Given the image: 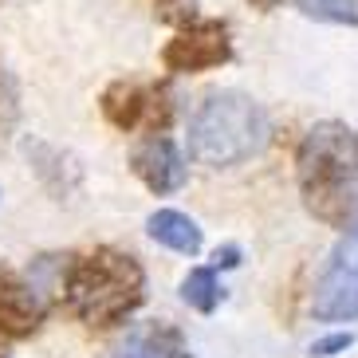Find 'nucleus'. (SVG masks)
I'll return each mask as SVG.
<instances>
[{
    "label": "nucleus",
    "mask_w": 358,
    "mask_h": 358,
    "mask_svg": "<svg viewBox=\"0 0 358 358\" xmlns=\"http://www.w3.org/2000/svg\"><path fill=\"white\" fill-rule=\"evenodd\" d=\"M181 299H185L193 311H205V315H209L213 307L221 303V287H217L213 268H197V272L185 275V284H181Z\"/></svg>",
    "instance_id": "11"
},
{
    "label": "nucleus",
    "mask_w": 358,
    "mask_h": 358,
    "mask_svg": "<svg viewBox=\"0 0 358 358\" xmlns=\"http://www.w3.org/2000/svg\"><path fill=\"white\" fill-rule=\"evenodd\" d=\"M103 115L115 122L118 130H158L169 127L173 118V103H169V87L166 83H134V79H122V83H110L103 91Z\"/></svg>",
    "instance_id": "5"
},
{
    "label": "nucleus",
    "mask_w": 358,
    "mask_h": 358,
    "mask_svg": "<svg viewBox=\"0 0 358 358\" xmlns=\"http://www.w3.org/2000/svg\"><path fill=\"white\" fill-rule=\"evenodd\" d=\"M0 358H4V350H0Z\"/></svg>",
    "instance_id": "17"
},
{
    "label": "nucleus",
    "mask_w": 358,
    "mask_h": 358,
    "mask_svg": "<svg viewBox=\"0 0 358 358\" xmlns=\"http://www.w3.org/2000/svg\"><path fill=\"white\" fill-rule=\"evenodd\" d=\"M146 229L158 244H166V248H173V252H181V256L201 252V229L178 209H158L146 221Z\"/></svg>",
    "instance_id": "10"
},
{
    "label": "nucleus",
    "mask_w": 358,
    "mask_h": 358,
    "mask_svg": "<svg viewBox=\"0 0 358 358\" xmlns=\"http://www.w3.org/2000/svg\"><path fill=\"white\" fill-rule=\"evenodd\" d=\"M311 311L323 323L335 319H358V221L347 224V236L335 244L323 275L315 284Z\"/></svg>",
    "instance_id": "4"
},
{
    "label": "nucleus",
    "mask_w": 358,
    "mask_h": 358,
    "mask_svg": "<svg viewBox=\"0 0 358 358\" xmlns=\"http://www.w3.org/2000/svg\"><path fill=\"white\" fill-rule=\"evenodd\" d=\"M232 59L229 24L221 20H189L162 52L166 71H209Z\"/></svg>",
    "instance_id": "6"
},
{
    "label": "nucleus",
    "mask_w": 358,
    "mask_h": 358,
    "mask_svg": "<svg viewBox=\"0 0 358 358\" xmlns=\"http://www.w3.org/2000/svg\"><path fill=\"white\" fill-rule=\"evenodd\" d=\"M268 142V118L260 103L241 91H213L189 118V154L201 166H236L260 154Z\"/></svg>",
    "instance_id": "3"
},
{
    "label": "nucleus",
    "mask_w": 358,
    "mask_h": 358,
    "mask_svg": "<svg viewBox=\"0 0 358 358\" xmlns=\"http://www.w3.org/2000/svg\"><path fill=\"white\" fill-rule=\"evenodd\" d=\"M48 299L52 292L40 280L0 264V331L4 335H32L48 315Z\"/></svg>",
    "instance_id": "7"
},
{
    "label": "nucleus",
    "mask_w": 358,
    "mask_h": 358,
    "mask_svg": "<svg viewBox=\"0 0 358 358\" xmlns=\"http://www.w3.org/2000/svg\"><path fill=\"white\" fill-rule=\"evenodd\" d=\"M303 205L331 229L358 221V134L343 122H319L303 134L299 154Z\"/></svg>",
    "instance_id": "1"
},
{
    "label": "nucleus",
    "mask_w": 358,
    "mask_h": 358,
    "mask_svg": "<svg viewBox=\"0 0 358 358\" xmlns=\"http://www.w3.org/2000/svg\"><path fill=\"white\" fill-rule=\"evenodd\" d=\"M130 162H134V173L146 181L154 193H173V189L185 185V162H181L178 146L162 134L138 142Z\"/></svg>",
    "instance_id": "8"
},
{
    "label": "nucleus",
    "mask_w": 358,
    "mask_h": 358,
    "mask_svg": "<svg viewBox=\"0 0 358 358\" xmlns=\"http://www.w3.org/2000/svg\"><path fill=\"white\" fill-rule=\"evenodd\" d=\"M350 343H355V335H327V338H315V343H311V355L331 358V355H338V350H347Z\"/></svg>",
    "instance_id": "14"
},
{
    "label": "nucleus",
    "mask_w": 358,
    "mask_h": 358,
    "mask_svg": "<svg viewBox=\"0 0 358 358\" xmlns=\"http://www.w3.org/2000/svg\"><path fill=\"white\" fill-rule=\"evenodd\" d=\"M16 87H12V79H8V71L0 67V146L8 142V134H12V127H16Z\"/></svg>",
    "instance_id": "13"
},
{
    "label": "nucleus",
    "mask_w": 358,
    "mask_h": 358,
    "mask_svg": "<svg viewBox=\"0 0 358 358\" xmlns=\"http://www.w3.org/2000/svg\"><path fill=\"white\" fill-rule=\"evenodd\" d=\"M252 4H260V8H272L275 0H252Z\"/></svg>",
    "instance_id": "16"
},
{
    "label": "nucleus",
    "mask_w": 358,
    "mask_h": 358,
    "mask_svg": "<svg viewBox=\"0 0 358 358\" xmlns=\"http://www.w3.org/2000/svg\"><path fill=\"white\" fill-rule=\"evenodd\" d=\"M236 264H241V248L236 244H224V248L213 252V268H236Z\"/></svg>",
    "instance_id": "15"
},
{
    "label": "nucleus",
    "mask_w": 358,
    "mask_h": 358,
    "mask_svg": "<svg viewBox=\"0 0 358 358\" xmlns=\"http://www.w3.org/2000/svg\"><path fill=\"white\" fill-rule=\"evenodd\" d=\"M299 8L327 24H350L358 28V0H299Z\"/></svg>",
    "instance_id": "12"
},
{
    "label": "nucleus",
    "mask_w": 358,
    "mask_h": 358,
    "mask_svg": "<svg viewBox=\"0 0 358 358\" xmlns=\"http://www.w3.org/2000/svg\"><path fill=\"white\" fill-rule=\"evenodd\" d=\"M106 358H185L181 335L166 323H138L106 350Z\"/></svg>",
    "instance_id": "9"
},
{
    "label": "nucleus",
    "mask_w": 358,
    "mask_h": 358,
    "mask_svg": "<svg viewBox=\"0 0 358 358\" xmlns=\"http://www.w3.org/2000/svg\"><path fill=\"white\" fill-rule=\"evenodd\" d=\"M142 287H146L142 268L134 264V256L118 248H95L83 260H75L71 272L64 275L67 307L99 331L122 323L142 303Z\"/></svg>",
    "instance_id": "2"
}]
</instances>
